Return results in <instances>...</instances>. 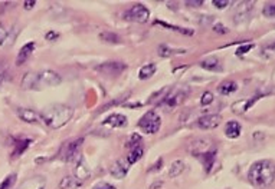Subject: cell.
Segmentation results:
<instances>
[{
	"instance_id": "cell-40",
	"label": "cell",
	"mask_w": 275,
	"mask_h": 189,
	"mask_svg": "<svg viewBox=\"0 0 275 189\" xmlns=\"http://www.w3.org/2000/svg\"><path fill=\"white\" fill-rule=\"evenodd\" d=\"M94 189H116L113 185H110V184H107V182H101V184H98V185H95Z\"/></svg>"
},
{
	"instance_id": "cell-42",
	"label": "cell",
	"mask_w": 275,
	"mask_h": 189,
	"mask_svg": "<svg viewBox=\"0 0 275 189\" xmlns=\"http://www.w3.org/2000/svg\"><path fill=\"white\" fill-rule=\"evenodd\" d=\"M186 4H187V6H190V7H197V6H202V4H203V1H202V0L195 1V0H193V1H186Z\"/></svg>"
},
{
	"instance_id": "cell-23",
	"label": "cell",
	"mask_w": 275,
	"mask_h": 189,
	"mask_svg": "<svg viewBox=\"0 0 275 189\" xmlns=\"http://www.w3.org/2000/svg\"><path fill=\"white\" fill-rule=\"evenodd\" d=\"M156 70H157V66H156L154 63H145L144 66L140 69V72H138V77H140L141 80L150 79L151 76L156 73Z\"/></svg>"
},
{
	"instance_id": "cell-30",
	"label": "cell",
	"mask_w": 275,
	"mask_h": 189,
	"mask_svg": "<svg viewBox=\"0 0 275 189\" xmlns=\"http://www.w3.org/2000/svg\"><path fill=\"white\" fill-rule=\"evenodd\" d=\"M215 156H216V149H210L209 152H206V153L202 155V161H203V165L206 168V172H209L210 168L213 166Z\"/></svg>"
},
{
	"instance_id": "cell-32",
	"label": "cell",
	"mask_w": 275,
	"mask_h": 189,
	"mask_svg": "<svg viewBox=\"0 0 275 189\" xmlns=\"http://www.w3.org/2000/svg\"><path fill=\"white\" fill-rule=\"evenodd\" d=\"M264 16L265 17H275V3H267L264 6Z\"/></svg>"
},
{
	"instance_id": "cell-44",
	"label": "cell",
	"mask_w": 275,
	"mask_h": 189,
	"mask_svg": "<svg viewBox=\"0 0 275 189\" xmlns=\"http://www.w3.org/2000/svg\"><path fill=\"white\" fill-rule=\"evenodd\" d=\"M35 3H36V1H33V0H32V1H25V3H23V4H25V9H26V10L32 9V7L35 6Z\"/></svg>"
},
{
	"instance_id": "cell-35",
	"label": "cell",
	"mask_w": 275,
	"mask_h": 189,
	"mask_svg": "<svg viewBox=\"0 0 275 189\" xmlns=\"http://www.w3.org/2000/svg\"><path fill=\"white\" fill-rule=\"evenodd\" d=\"M213 102V93L212 92H205L203 95H202V98H200V103L203 105V106H208Z\"/></svg>"
},
{
	"instance_id": "cell-8",
	"label": "cell",
	"mask_w": 275,
	"mask_h": 189,
	"mask_svg": "<svg viewBox=\"0 0 275 189\" xmlns=\"http://www.w3.org/2000/svg\"><path fill=\"white\" fill-rule=\"evenodd\" d=\"M38 82H39V88H51V86H58L62 82V77L59 73L53 72V70H43L38 73Z\"/></svg>"
},
{
	"instance_id": "cell-6",
	"label": "cell",
	"mask_w": 275,
	"mask_h": 189,
	"mask_svg": "<svg viewBox=\"0 0 275 189\" xmlns=\"http://www.w3.org/2000/svg\"><path fill=\"white\" fill-rule=\"evenodd\" d=\"M123 17L126 20H130V22H137V23H145L150 17V10L143 6L141 3H136L133 4L127 12H124Z\"/></svg>"
},
{
	"instance_id": "cell-13",
	"label": "cell",
	"mask_w": 275,
	"mask_h": 189,
	"mask_svg": "<svg viewBox=\"0 0 275 189\" xmlns=\"http://www.w3.org/2000/svg\"><path fill=\"white\" fill-rule=\"evenodd\" d=\"M210 148V140L209 139H196L190 143L189 151L192 152L195 156H202L203 153L209 152Z\"/></svg>"
},
{
	"instance_id": "cell-28",
	"label": "cell",
	"mask_w": 275,
	"mask_h": 189,
	"mask_svg": "<svg viewBox=\"0 0 275 189\" xmlns=\"http://www.w3.org/2000/svg\"><path fill=\"white\" fill-rule=\"evenodd\" d=\"M82 184L78 182L77 179L74 177H66L64 178L62 181H61V184H59V188L61 189H77L79 188Z\"/></svg>"
},
{
	"instance_id": "cell-22",
	"label": "cell",
	"mask_w": 275,
	"mask_h": 189,
	"mask_svg": "<svg viewBox=\"0 0 275 189\" xmlns=\"http://www.w3.org/2000/svg\"><path fill=\"white\" fill-rule=\"evenodd\" d=\"M30 143H32L30 139H19V140H16V142H14V149L13 152H12V156H13V158L20 156V155L29 148Z\"/></svg>"
},
{
	"instance_id": "cell-39",
	"label": "cell",
	"mask_w": 275,
	"mask_h": 189,
	"mask_svg": "<svg viewBox=\"0 0 275 189\" xmlns=\"http://www.w3.org/2000/svg\"><path fill=\"white\" fill-rule=\"evenodd\" d=\"M213 30L218 32V33H228V29L223 25H221V23H216V25L213 26Z\"/></svg>"
},
{
	"instance_id": "cell-3",
	"label": "cell",
	"mask_w": 275,
	"mask_h": 189,
	"mask_svg": "<svg viewBox=\"0 0 275 189\" xmlns=\"http://www.w3.org/2000/svg\"><path fill=\"white\" fill-rule=\"evenodd\" d=\"M189 92H190V89L189 88H176L170 90L164 98H163V101L160 102L158 105L160 106H166V108H169V109H173V108H176V106H179V105H182L184 102V99L187 98V95H189Z\"/></svg>"
},
{
	"instance_id": "cell-38",
	"label": "cell",
	"mask_w": 275,
	"mask_h": 189,
	"mask_svg": "<svg viewBox=\"0 0 275 189\" xmlns=\"http://www.w3.org/2000/svg\"><path fill=\"white\" fill-rule=\"evenodd\" d=\"M252 46H254V45H251V43H249V45H245V46H241V48H238L236 55H238V56H241V55H245L247 52H249L251 49H252Z\"/></svg>"
},
{
	"instance_id": "cell-11",
	"label": "cell",
	"mask_w": 275,
	"mask_h": 189,
	"mask_svg": "<svg viewBox=\"0 0 275 189\" xmlns=\"http://www.w3.org/2000/svg\"><path fill=\"white\" fill-rule=\"evenodd\" d=\"M254 7V1H242L238 4L235 10V17H234V22L235 23H242L245 22L249 17V13Z\"/></svg>"
},
{
	"instance_id": "cell-10",
	"label": "cell",
	"mask_w": 275,
	"mask_h": 189,
	"mask_svg": "<svg viewBox=\"0 0 275 189\" xmlns=\"http://www.w3.org/2000/svg\"><path fill=\"white\" fill-rule=\"evenodd\" d=\"M90 177H91V172H90L88 165L85 164V161H84L82 156H79L78 162H77L75 168H74V178H75L78 182L84 184Z\"/></svg>"
},
{
	"instance_id": "cell-31",
	"label": "cell",
	"mask_w": 275,
	"mask_h": 189,
	"mask_svg": "<svg viewBox=\"0 0 275 189\" xmlns=\"http://www.w3.org/2000/svg\"><path fill=\"white\" fill-rule=\"evenodd\" d=\"M100 39L104 40L107 43H120V36L116 33H111V32H104L100 35Z\"/></svg>"
},
{
	"instance_id": "cell-7",
	"label": "cell",
	"mask_w": 275,
	"mask_h": 189,
	"mask_svg": "<svg viewBox=\"0 0 275 189\" xmlns=\"http://www.w3.org/2000/svg\"><path fill=\"white\" fill-rule=\"evenodd\" d=\"M127 69V64L123 62H105L95 67L97 72L108 77H117Z\"/></svg>"
},
{
	"instance_id": "cell-41",
	"label": "cell",
	"mask_w": 275,
	"mask_h": 189,
	"mask_svg": "<svg viewBox=\"0 0 275 189\" xmlns=\"http://www.w3.org/2000/svg\"><path fill=\"white\" fill-rule=\"evenodd\" d=\"M4 79H6V69L0 64V86L3 85Z\"/></svg>"
},
{
	"instance_id": "cell-1",
	"label": "cell",
	"mask_w": 275,
	"mask_h": 189,
	"mask_svg": "<svg viewBox=\"0 0 275 189\" xmlns=\"http://www.w3.org/2000/svg\"><path fill=\"white\" fill-rule=\"evenodd\" d=\"M248 179L257 188L270 187L275 179V164L268 159H262L252 164L248 171Z\"/></svg>"
},
{
	"instance_id": "cell-24",
	"label": "cell",
	"mask_w": 275,
	"mask_h": 189,
	"mask_svg": "<svg viewBox=\"0 0 275 189\" xmlns=\"http://www.w3.org/2000/svg\"><path fill=\"white\" fill-rule=\"evenodd\" d=\"M154 25L163 26V27H166V29L174 30V32H177V33H183V35H187V36H192V35L195 33V32H193V30H190V29H186V27H179V26L169 25V23H166V22H163V20H156V22H154Z\"/></svg>"
},
{
	"instance_id": "cell-47",
	"label": "cell",
	"mask_w": 275,
	"mask_h": 189,
	"mask_svg": "<svg viewBox=\"0 0 275 189\" xmlns=\"http://www.w3.org/2000/svg\"><path fill=\"white\" fill-rule=\"evenodd\" d=\"M273 49H274V51H275V45H273Z\"/></svg>"
},
{
	"instance_id": "cell-34",
	"label": "cell",
	"mask_w": 275,
	"mask_h": 189,
	"mask_svg": "<svg viewBox=\"0 0 275 189\" xmlns=\"http://www.w3.org/2000/svg\"><path fill=\"white\" fill-rule=\"evenodd\" d=\"M140 142H141V136L140 135H137V133H134V135H131L130 140L127 142V146L129 148H137V146H140Z\"/></svg>"
},
{
	"instance_id": "cell-17",
	"label": "cell",
	"mask_w": 275,
	"mask_h": 189,
	"mask_svg": "<svg viewBox=\"0 0 275 189\" xmlns=\"http://www.w3.org/2000/svg\"><path fill=\"white\" fill-rule=\"evenodd\" d=\"M22 89L25 90H39V82H38V73L29 72L22 79Z\"/></svg>"
},
{
	"instance_id": "cell-20",
	"label": "cell",
	"mask_w": 275,
	"mask_h": 189,
	"mask_svg": "<svg viewBox=\"0 0 275 189\" xmlns=\"http://www.w3.org/2000/svg\"><path fill=\"white\" fill-rule=\"evenodd\" d=\"M241 130H242L241 124L236 122V121H229L226 124V126H225V135H226V138L229 139L239 138L241 136Z\"/></svg>"
},
{
	"instance_id": "cell-12",
	"label": "cell",
	"mask_w": 275,
	"mask_h": 189,
	"mask_svg": "<svg viewBox=\"0 0 275 189\" xmlns=\"http://www.w3.org/2000/svg\"><path fill=\"white\" fill-rule=\"evenodd\" d=\"M129 168H130V164L126 159H118V161H116L114 164L111 165L110 174L116 178V179H123V178H126V175H127Z\"/></svg>"
},
{
	"instance_id": "cell-29",
	"label": "cell",
	"mask_w": 275,
	"mask_h": 189,
	"mask_svg": "<svg viewBox=\"0 0 275 189\" xmlns=\"http://www.w3.org/2000/svg\"><path fill=\"white\" fill-rule=\"evenodd\" d=\"M184 52H186L184 49H171L167 45H161L158 48V55L163 56V58H170L173 55H182Z\"/></svg>"
},
{
	"instance_id": "cell-27",
	"label": "cell",
	"mask_w": 275,
	"mask_h": 189,
	"mask_svg": "<svg viewBox=\"0 0 275 189\" xmlns=\"http://www.w3.org/2000/svg\"><path fill=\"white\" fill-rule=\"evenodd\" d=\"M143 153H144V151H143V148L141 146H137V148H133L130 151V153H129V156H127V162L130 165L136 164V162H138L141 158H143Z\"/></svg>"
},
{
	"instance_id": "cell-21",
	"label": "cell",
	"mask_w": 275,
	"mask_h": 189,
	"mask_svg": "<svg viewBox=\"0 0 275 189\" xmlns=\"http://www.w3.org/2000/svg\"><path fill=\"white\" fill-rule=\"evenodd\" d=\"M200 67H203L205 70H209V72H221L222 70V64L219 62V59H216V58H208V59L202 61Z\"/></svg>"
},
{
	"instance_id": "cell-37",
	"label": "cell",
	"mask_w": 275,
	"mask_h": 189,
	"mask_svg": "<svg viewBox=\"0 0 275 189\" xmlns=\"http://www.w3.org/2000/svg\"><path fill=\"white\" fill-rule=\"evenodd\" d=\"M6 39H7V30L3 27V25H0V46L4 45Z\"/></svg>"
},
{
	"instance_id": "cell-18",
	"label": "cell",
	"mask_w": 275,
	"mask_h": 189,
	"mask_svg": "<svg viewBox=\"0 0 275 189\" xmlns=\"http://www.w3.org/2000/svg\"><path fill=\"white\" fill-rule=\"evenodd\" d=\"M105 126H111V127H126L129 121L124 115L121 114H113L111 116H108L103 122Z\"/></svg>"
},
{
	"instance_id": "cell-19",
	"label": "cell",
	"mask_w": 275,
	"mask_h": 189,
	"mask_svg": "<svg viewBox=\"0 0 275 189\" xmlns=\"http://www.w3.org/2000/svg\"><path fill=\"white\" fill-rule=\"evenodd\" d=\"M33 51H35V43H33V42H29L25 46H22V49L19 51L17 58H16V64H17V66H22V64L30 58V55H32V52Z\"/></svg>"
},
{
	"instance_id": "cell-33",
	"label": "cell",
	"mask_w": 275,
	"mask_h": 189,
	"mask_svg": "<svg viewBox=\"0 0 275 189\" xmlns=\"http://www.w3.org/2000/svg\"><path fill=\"white\" fill-rule=\"evenodd\" d=\"M14 181H16V175L14 174L9 175L7 178H4V181L0 184V189H9L14 184Z\"/></svg>"
},
{
	"instance_id": "cell-9",
	"label": "cell",
	"mask_w": 275,
	"mask_h": 189,
	"mask_svg": "<svg viewBox=\"0 0 275 189\" xmlns=\"http://www.w3.org/2000/svg\"><path fill=\"white\" fill-rule=\"evenodd\" d=\"M222 122V116L218 114H210L202 116L199 121H197V126L200 129H205V130H209V129H215L221 125Z\"/></svg>"
},
{
	"instance_id": "cell-4",
	"label": "cell",
	"mask_w": 275,
	"mask_h": 189,
	"mask_svg": "<svg viewBox=\"0 0 275 189\" xmlns=\"http://www.w3.org/2000/svg\"><path fill=\"white\" fill-rule=\"evenodd\" d=\"M160 126H161V119H160V116H158L154 111H148V112L140 119V122H138V127H140L144 133H147V135H154V133H157Z\"/></svg>"
},
{
	"instance_id": "cell-16",
	"label": "cell",
	"mask_w": 275,
	"mask_h": 189,
	"mask_svg": "<svg viewBox=\"0 0 275 189\" xmlns=\"http://www.w3.org/2000/svg\"><path fill=\"white\" fill-rule=\"evenodd\" d=\"M46 185V179L43 177H32L22 182L17 189H43Z\"/></svg>"
},
{
	"instance_id": "cell-15",
	"label": "cell",
	"mask_w": 275,
	"mask_h": 189,
	"mask_svg": "<svg viewBox=\"0 0 275 189\" xmlns=\"http://www.w3.org/2000/svg\"><path fill=\"white\" fill-rule=\"evenodd\" d=\"M260 98H261V96H252V98H249V99H244V101L235 102V103L232 105V112L238 115L245 114L248 109L252 108V105L258 101Z\"/></svg>"
},
{
	"instance_id": "cell-5",
	"label": "cell",
	"mask_w": 275,
	"mask_h": 189,
	"mask_svg": "<svg viewBox=\"0 0 275 189\" xmlns=\"http://www.w3.org/2000/svg\"><path fill=\"white\" fill-rule=\"evenodd\" d=\"M82 143H84V138L68 140L65 145L62 146V149H61V158H62V161H65V162H74L79 156V151H81Z\"/></svg>"
},
{
	"instance_id": "cell-25",
	"label": "cell",
	"mask_w": 275,
	"mask_h": 189,
	"mask_svg": "<svg viewBox=\"0 0 275 189\" xmlns=\"http://www.w3.org/2000/svg\"><path fill=\"white\" fill-rule=\"evenodd\" d=\"M236 90H238V83L234 80H226V82L221 83V86H219L221 95H232Z\"/></svg>"
},
{
	"instance_id": "cell-46",
	"label": "cell",
	"mask_w": 275,
	"mask_h": 189,
	"mask_svg": "<svg viewBox=\"0 0 275 189\" xmlns=\"http://www.w3.org/2000/svg\"><path fill=\"white\" fill-rule=\"evenodd\" d=\"M161 185H163V182H161V181H160V182H154V184L150 187V189H158Z\"/></svg>"
},
{
	"instance_id": "cell-36",
	"label": "cell",
	"mask_w": 275,
	"mask_h": 189,
	"mask_svg": "<svg viewBox=\"0 0 275 189\" xmlns=\"http://www.w3.org/2000/svg\"><path fill=\"white\" fill-rule=\"evenodd\" d=\"M212 3H213V6H215V7H218V9H225L226 6H229V4H231V1H229V0H213Z\"/></svg>"
},
{
	"instance_id": "cell-43",
	"label": "cell",
	"mask_w": 275,
	"mask_h": 189,
	"mask_svg": "<svg viewBox=\"0 0 275 189\" xmlns=\"http://www.w3.org/2000/svg\"><path fill=\"white\" fill-rule=\"evenodd\" d=\"M161 164H163V159L160 158V159H158L157 164L154 165V168H151V169H150V172H153V171H158V169L161 168Z\"/></svg>"
},
{
	"instance_id": "cell-2",
	"label": "cell",
	"mask_w": 275,
	"mask_h": 189,
	"mask_svg": "<svg viewBox=\"0 0 275 189\" xmlns=\"http://www.w3.org/2000/svg\"><path fill=\"white\" fill-rule=\"evenodd\" d=\"M74 115V109L66 105L48 106L40 112V121L51 129H59L66 125Z\"/></svg>"
},
{
	"instance_id": "cell-45",
	"label": "cell",
	"mask_w": 275,
	"mask_h": 189,
	"mask_svg": "<svg viewBox=\"0 0 275 189\" xmlns=\"http://www.w3.org/2000/svg\"><path fill=\"white\" fill-rule=\"evenodd\" d=\"M58 38V33H53V32H49L48 35H46V39L48 40H51V39H56Z\"/></svg>"
},
{
	"instance_id": "cell-26",
	"label": "cell",
	"mask_w": 275,
	"mask_h": 189,
	"mask_svg": "<svg viewBox=\"0 0 275 189\" xmlns=\"http://www.w3.org/2000/svg\"><path fill=\"white\" fill-rule=\"evenodd\" d=\"M184 162L183 161H174L173 164L170 165V169H169V178H176L180 177V174H183L184 171Z\"/></svg>"
},
{
	"instance_id": "cell-14",
	"label": "cell",
	"mask_w": 275,
	"mask_h": 189,
	"mask_svg": "<svg viewBox=\"0 0 275 189\" xmlns=\"http://www.w3.org/2000/svg\"><path fill=\"white\" fill-rule=\"evenodd\" d=\"M16 114H17V116H19L23 122H26V124H39V122H42V121H40V114L32 111V109L19 108V109L16 111Z\"/></svg>"
}]
</instances>
